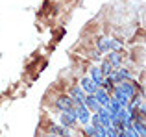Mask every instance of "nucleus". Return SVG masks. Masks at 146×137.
<instances>
[{
    "label": "nucleus",
    "mask_w": 146,
    "mask_h": 137,
    "mask_svg": "<svg viewBox=\"0 0 146 137\" xmlns=\"http://www.w3.org/2000/svg\"><path fill=\"white\" fill-rule=\"evenodd\" d=\"M76 109L74 108H68V109H65L63 113H61V124L63 126H67V128H72L76 124Z\"/></svg>",
    "instance_id": "1"
},
{
    "label": "nucleus",
    "mask_w": 146,
    "mask_h": 137,
    "mask_svg": "<svg viewBox=\"0 0 146 137\" xmlns=\"http://www.w3.org/2000/svg\"><path fill=\"white\" fill-rule=\"evenodd\" d=\"M118 89H120V91H122V93H124L128 98H131L133 94L137 93V83H133L131 80H124V82L118 83Z\"/></svg>",
    "instance_id": "2"
},
{
    "label": "nucleus",
    "mask_w": 146,
    "mask_h": 137,
    "mask_svg": "<svg viewBox=\"0 0 146 137\" xmlns=\"http://www.w3.org/2000/svg\"><path fill=\"white\" fill-rule=\"evenodd\" d=\"M89 117H91V113H89V109L85 108V104H78V108H76V119L82 124H87L89 122Z\"/></svg>",
    "instance_id": "3"
},
{
    "label": "nucleus",
    "mask_w": 146,
    "mask_h": 137,
    "mask_svg": "<svg viewBox=\"0 0 146 137\" xmlns=\"http://www.w3.org/2000/svg\"><path fill=\"white\" fill-rule=\"evenodd\" d=\"M70 98H72V102H74L76 106H78V104H83V98H85V91H83L80 85H74V87L70 89Z\"/></svg>",
    "instance_id": "4"
},
{
    "label": "nucleus",
    "mask_w": 146,
    "mask_h": 137,
    "mask_svg": "<svg viewBox=\"0 0 146 137\" xmlns=\"http://www.w3.org/2000/svg\"><path fill=\"white\" fill-rule=\"evenodd\" d=\"M94 98H96V102H98V104L100 106H106L107 104V102H109V91H106V89H104V87H96V91H94Z\"/></svg>",
    "instance_id": "5"
},
{
    "label": "nucleus",
    "mask_w": 146,
    "mask_h": 137,
    "mask_svg": "<svg viewBox=\"0 0 146 137\" xmlns=\"http://www.w3.org/2000/svg\"><path fill=\"white\" fill-rule=\"evenodd\" d=\"M83 104H85V108L89 109V111H94V113H96L98 108H100V104L96 102V98H94L93 93H87V94H85V98H83Z\"/></svg>",
    "instance_id": "6"
},
{
    "label": "nucleus",
    "mask_w": 146,
    "mask_h": 137,
    "mask_svg": "<svg viewBox=\"0 0 146 137\" xmlns=\"http://www.w3.org/2000/svg\"><path fill=\"white\" fill-rule=\"evenodd\" d=\"M72 106H74V102H72V98L67 96V94H63V96H59V98L56 100V108L61 109V111H65V109L72 108Z\"/></svg>",
    "instance_id": "7"
},
{
    "label": "nucleus",
    "mask_w": 146,
    "mask_h": 137,
    "mask_svg": "<svg viewBox=\"0 0 146 137\" xmlns=\"http://www.w3.org/2000/svg\"><path fill=\"white\" fill-rule=\"evenodd\" d=\"M96 113L100 115V124H102L104 128L111 126V115H109V111H107V109H106V106H100Z\"/></svg>",
    "instance_id": "8"
},
{
    "label": "nucleus",
    "mask_w": 146,
    "mask_h": 137,
    "mask_svg": "<svg viewBox=\"0 0 146 137\" xmlns=\"http://www.w3.org/2000/svg\"><path fill=\"white\" fill-rule=\"evenodd\" d=\"M50 134H54V135H59V137H70V132H68V128L67 126H63V124H52L50 126Z\"/></svg>",
    "instance_id": "9"
},
{
    "label": "nucleus",
    "mask_w": 146,
    "mask_h": 137,
    "mask_svg": "<svg viewBox=\"0 0 146 137\" xmlns=\"http://www.w3.org/2000/svg\"><path fill=\"white\" fill-rule=\"evenodd\" d=\"M80 87H82L85 93H94L98 85H96V83H94L91 78H82V85H80Z\"/></svg>",
    "instance_id": "10"
},
{
    "label": "nucleus",
    "mask_w": 146,
    "mask_h": 137,
    "mask_svg": "<svg viewBox=\"0 0 146 137\" xmlns=\"http://www.w3.org/2000/svg\"><path fill=\"white\" fill-rule=\"evenodd\" d=\"M107 61L111 63L113 67H120V63H122V56H120V52H115V50H111V52H107Z\"/></svg>",
    "instance_id": "11"
},
{
    "label": "nucleus",
    "mask_w": 146,
    "mask_h": 137,
    "mask_svg": "<svg viewBox=\"0 0 146 137\" xmlns=\"http://www.w3.org/2000/svg\"><path fill=\"white\" fill-rule=\"evenodd\" d=\"M89 78L100 87V82L104 80V74H102V70H100V67H93V68H91V76H89Z\"/></svg>",
    "instance_id": "12"
},
{
    "label": "nucleus",
    "mask_w": 146,
    "mask_h": 137,
    "mask_svg": "<svg viewBox=\"0 0 146 137\" xmlns=\"http://www.w3.org/2000/svg\"><path fill=\"white\" fill-rule=\"evenodd\" d=\"M113 98H117V100L120 102V106H122V108H126V106L129 104V98L126 96V94L122 93V91L118 89V87H117V89H115V96H113Z\"/></svg>",
    "instance_id": "13"
},
{
    "label": "nucleus",
    "mask_w": 146,
    "mask_h": 137,
    "mask_svg": "<svg viewBox=\"0 0 146 137\" xmlns=\"http://www.w3.org/2000/svg\"><path fill=\"white\" fill-rule=\"evenodd\" d=\"M98 52H109V37H100L96 41Z\"/></svg>",
    "instance_id": "14"
},
{
    "label": "nucleus",
    "mask_w": 146,
    "mask_h": 137,
    "mask_svg": "<svg viewBox=\"0 0 146 137\" xmlns=\"http://www.w3.org/2000/svg\"><path fill=\"white\" fill-rule=\"evenodd\" d=\"M120 48H122V43L118 39H111L109 37V52L111 50H115V52H120Z\"/></svg>",
    "instance_id": "15"
},
{
    "label": "nucleus",
    "mask_w": 146,
    "mask_h": 137,
    "mask_svg": "<svg viewBox=\"0 0 146 137\" xmlns=\"http://www.w3.org/2000/svg\"><path fill=\"white\" fill-rule=\"evenodd\" d=\"M113 68H115V67L111 65L109 61H104V63H102V67H100V70H102V74H104V76H109L111 72H113Z\"/></svg>",
    "instance_id": "16"
},
{
    "label": "nucleus",
    "mask_w": 146,
    "mask_h": 137,
    "mask_svg": "<svg viewBox=\"0 0 146 137\" xmlns=\"http://www.w3.org/2000/svg\"><path fill=\"white\" fill-rule=\"evenodd\" d=\"M117 74H118V78L124 82V80H129V70L128 68H124V67H117Z\"/></svg>",
    "instance_id": "17"
},
{
    "label": "nucleus",
    "mask_w": 146,
    "mask_h": 137,
    "mask_svg": "<svg viewBox=\"0 0 146 137\" xmlns=\"http://www.w3.org/2000/svg\"><path fill=\"white\" fill-rule=\"evenodd\" d=\"M83 126H85V134L87 135H89V137H94V126H93V124L87 122V124H83Z\"/></svg>",
    "instance_id": "18"
},
{
    "label": "nucleus",
    "mask_w": 146,
    "mask_h": 137,
    "mask_svg": "<svg viewBox=\"0 0 146 137\" xmlns=\"http://www.w3.org/2000/svg\"><path fill=\"white\" fill-rule=\"evenodd\" d=\"M50 137H59V135H54V134H52V135H50Z\"/></svg>",
    "instance_id": "19"
}]
</instances>
